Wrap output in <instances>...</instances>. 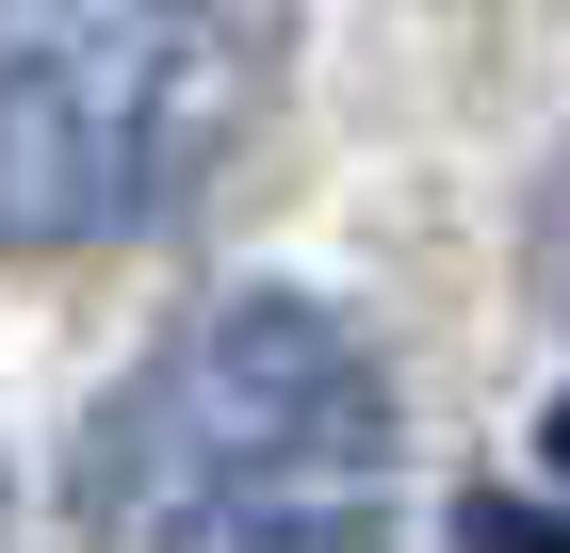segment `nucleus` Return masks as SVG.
Returning a JSON list of instances; mask_svg holds the SVG:
<instances>
[{
  "instance_id": "obj_3",
  "label": "nucleus",
  "mask_w": 570,
  "mask_h": 553,
  "mask_svg": "<svg viewBox=\"0 0 570 553\" xmlns=\"http://www.w3.org/2000/svg\"><path fill=\"white\" fill-rule=\"evenodd\" d=\"M538 294L570 309V147H554V164H538Z\"/></svg>"
},
{
  "instance_id": "obj_2",
  "label": "nucleus",
  "mask_w": 570,
  "mask_h": 553,
  "mask_svg": "<svg viewBox=\"0 0 570 553\" xmlns=\"http://www.w3.org/2000/svg\"><path fill=\"white\" fill-rule=\"evenodd\" d=\"M262 0H0V245H147L262 115Z\"/></svg>"
},
{
  "instance_id": "obj_1",
  "label": "nucleus",
  "mask_w": 570,
  "mask_h": 553,
  "mask_svg": "<svg viewBox=\"0 0 570 553\" xmlns=\"http://www.w3.org/2000/svg\"><path fill=\"white\" fill-rule=\"evenodd\" d=\"M115 553H392V375L343 309L228 294L82 424Z\"/></svg>"
}]
</instances>
